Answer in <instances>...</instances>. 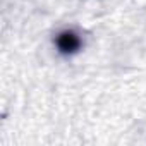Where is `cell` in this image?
<instances>
[{"instance_id":"cell-1","label":"cell","mask_w":146,"mask_h":146,"mask_svg":"<svg viewBox=\"0 0 146 146\" xmlns=\"http://www.w3.org/2000/svg\"><path fill=\"white\" fill-rule=\"evenodd\" d=\"M57 46L60 48V52L64 53H72L79 48V38L72 33V31H65L62 35H58L57 38Z\"/></svg>"}]
</instances>
